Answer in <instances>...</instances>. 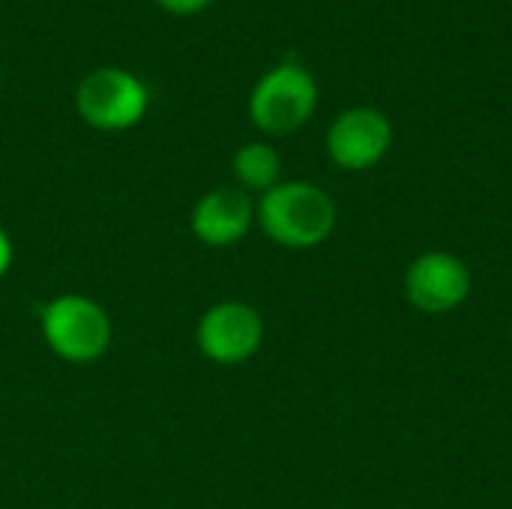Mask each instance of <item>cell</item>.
<instances>
[{
  "label": "cell",
  "instance_id": "7",
  "mask_svg": "<svg viewBox=\"0 0 512 509\" xmlns=\"http://www.w3.org/2000/svg\"><path fill=\"white\" fill-rule=\"evenodd\" d=\"M393 138V123L381 108L354 105L333 117L324 135V147L336 168L360 174L384 162L393 147Z\"/></svg>",
  "mask_w": 512,
  "mask_h": 509
},
{
  "label": "cell",
  "instance_id": "1",
  "mask_svg": "<svg viewBox=\"0 0 512 509\" xmlns=\"http://www.w3.org/2000/svg\"><path fill=\"white\" fill-rule=\"evenodd\" d=\"M255 222L270 243L309 252L324 246L339 222V207L327 189L309 180H282L255 204Z\"/></svg>",
  "mask_w": 512,
  "mask_h": 509
},
{
  "label": "cell",
  "instance_id": "10",
  "mask_svg": "<svg viewBox=\"0 0 512 509\" xmlns=\"http://www.w3.org/2000/svg\"><path fill=\"white\" fill-rule=\"evenodd\" d=\"M165 12L171 15H198L204 12L213 0H156Z\"/></svg>",
  "mask_w": 512,
  "mask_h": 509
},
{
  "label": "cell",
  "instance_id": "2",
  "mask_svg": "<svg viewBox=\"0 0 512 509\" xmlns=\"http://www.w3.org/2000/svg\"><path fill=\"white\" fill-rule=\"evenodd\" d=\"M39 333L54 357L87 366L105 357L111 345V318L105 306L84 294H60L39 309Z\"/></svg>",
  "mask_w": 512,
  "mask_h": 509
},
{
  "label": "cell",
  "instance_id": "6",
  "mask_svg": "<svg viewBox=\"0 0 512 509\" xmlns=\"http://www.w3.org/2000/svg\"><path fill=\"white\" fill-rule=\"evenodd\" d=\"M402 285H405L408 303L417 312L441 318L468 303L474 276H471V267L459 255L444 252V249H429V252H420L405 267Z\"/></svg>",
  "mask_w": 512,
  "mask_h": 509
},
{
  "label": "cell",
  "instance_id": "8",
  "mask_svg": "<svg viewBox=\"0 0 512 509\" xmlns=\"http://www.w3.org/2000/svg\"><path fill=\"white\" fill-rule=\"evenodd\" d=\"M255 222V201L237 186H219L198 198L192 207V234L210 249L237 246Z\"/></svg>",
  "mask_w": 512,
  "mask_h": 509
},
{
  "label": "cell",
  "instance_id": "12",
  "mask_svg": "<svg viewBox=\"0 0 512 509\" xmlns=\"http://www.w3.org/2000/svg\"><path fill=\"white\" fill-rule=\"evenodd\" d=\"M510 339H512V321H510Z\"/></svg>",
  "mask_w": 512,
  "mask_h": 509
},
{
  "label": "cell",
  "instance_id": "5",
  "mask_svg": "<svg viewBox=\"0 0 512 509\" xmlns=\"http://www.w3.org/2000/svg\"><path fill=\"white\" fill-rule=\"evenodd\" d=\"M264 315L246 300H222L204 309L195 327L198 351L216 366H243L264 345Z\"/></svg>",
  "mask_w": 512,
  "mask_h": 509
},
{
  "label": "cell",
  "instance_id": "3",
  "mask_svg": "<svg viewBox=\"0 0 512 509\" xmlns=\"http://www.w3.org/2000/svg\"><path fill=\"white\" fill-rule=\"evenodd\" d=\"M318 108V81L315 75L285 60L264 72L249 96V117L258 132L282 138L297 129H303Z\"/></svg>",
  "mask_w": 512,
  "mask_h": 509
},
{
  "label": "cell",
  "instance_id": "11",
  "mask_svg": "<svg viewBox=\"0 0 512 509\" xmlns=\"http://www.w3.org/2000/svg\"><path fill=\"white\" fill-rule=\"evenodd\" d=\"M12 258H15V246H12L9 234L0 228V279L9 273V267H12Z\"/></svg>",
  "mask_w": 512,
  "mask_h": 509
},
{
  "label": "cell",
  "instance_id": "4",
  "mask_svg": "<svg viewBox=\"0 0 512 509\" xmlns=\"http://www.w3.org/2000/svg\"><path fill=\"white\" fill-rule=\"evenodd\" d=\"M150 93L144 81L120 66H99L87 72L75 90V108L81 120L99 132H123L141 123Z\"/></svg>",
  "mask_w": 512,
  "mask_h": 509
},
{
  "label": "cell",
  "instance_id": "9",
  "mask_svg": "<svg viewBox=\"0 0 512 509\" xmlns=\"http://www.w3.org/2000/svg\"><path fill=\"white\" fill-rule=\"evenodd\" d=\"M231 171H234L237 189L249 195L252 192L264 195L276 183H282V156L270 141H249L234 153Z\"/></svg>",
  "mask_w": 512,
  "mask_h": 509
}]
</instances>
